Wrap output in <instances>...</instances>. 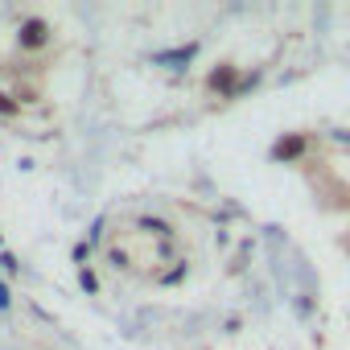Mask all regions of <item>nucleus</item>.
<instances>
[{
    "label": "nucleus",
    "instance_id": "obj_1",
    "mask_svg": "<svg viewBox=\"0 0 350 350\" xmlns=\"http://www.w3.org/2000/svg\"><path fill=\"white\" fill-rule=\"evenodd\" d=\"M50 42H54V29H50L46 17H25V21H21V29H17V50L38 54V50H46Z\"/></svg>",
    "mask_w": 350,
    "mask_h": 350
},
{
    "label": "nucleus",
    "instance_id": "obj_2",
    "mask_svg": "<svg viewBox=\"0 0 350 350\" xmlns=\"http://www.w3.org/2000/svg\"><path fill=\"white\" fill-rule=\"evenodd\" d=\"M235 83H239V66H231V62H219V66L211 70V79H206V87H211L215 95H231Z\"/></svg>",
    "mask_w": 350,
    "mask_h": 350
},
{
    "label": "nucleus",
    "instance_id": "obj_3",
    "mask_svg": "<svg viewBox=\"0 0 350 350\" xmlns=\"http://www.w3.org/2000/svg\"><path fill=\"white\" fill-rule=\"evenodd\" d=\"M305 148H309V136L305 132H288L272 152H276V161H297V157H305Z\"/></svg>",
    "mask_w": 350,
    "mask_h": 350
},
{
    "label": "nucleus",
    "instance_id": "obj_4",
    "mask_svg": "<svg viewBox=\"0 0 350 350\" xmlns=\"http://www.w3.org/2000/svg\"><path fill=\"white\" fill-rule=\"evenodd\" d=\"M21 111V99H9V95H0V116H17Z\"/></svg>",
    "mask_w": 350,
    "mask_h": 350
},
{
    "label": "nucleus",
    "instance_id": "obj_5",
    "mask_svg": "<svg viewBox=\"0 0 350 350\" xmlns=\"http://www.w3.org/2000/svg\"><path fill=\"white\" fill-rule=\"evenodd\" d=\"M342 247H346V256H350V235H346V239H342Z\"/></svg>",
    "mask_w": 350,
    "mask_h": 350
}]
</instances>
